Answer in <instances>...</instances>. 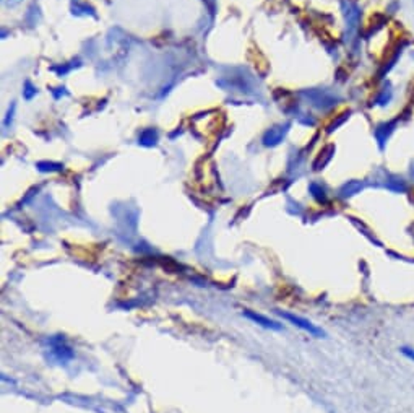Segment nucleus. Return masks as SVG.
I'll return each instance as SVG.
<instances>
[{
  "instance_id": "f257e3e1",
  "label": "nucleus",
  "mask_w": 414,
  "mask_h": 413,
  "mask_svg": "<svg viewBox=\"0 0 414 413\" xmlns=\"http://www.w3.org/2000/svg\"><path fill=\"white\" fill-rule=\"evenodd\" d=\"M283 317H284V319H288V321L293 322V324L298 325V328L304 329V330H306V332L315 335V337H322V335H324V332H322L320 329L315 328V325L311 324V322L306 321V319H301V317L293 316V314H283Z\"/></svg>"
},
{
  "instance_id": "f03ea898",
  "label": "nucleus",
  "mask_w": 414,
  "mask_h": 413,
  "mask_svg": "<svg viewBox=\"0 0 414 413\" xmlns=\"http://www.w3.org/2000/svg\"><path fill=\"white\" fill-rule=\"evenodd\" d=\"M245 316H247L249 319L258 322V324L263 325V328H267V329H275V330H280L281 329L280 324H276V322L267 319V317H263L260 314H253V312H245Z\"/></svg>"
},
{
  "instance_id": "7ed1b4c3",
  "label": "nucleus",
  "mask_w": 414,
  "mask_h": 413,
  "mask_svg": "<svg viewBox=\"0 0 414 413\" xmlns=\"http://www.w3.org/2000/svg\"><path fill=\"white\" fill-rule=\"evenodd\" d=\"M402 353H403V355H404V356H408V358H409V360H413V361H414V352L411 350V348H406V347H403V348H402Z\"/></svg>"
}]
</instances>
